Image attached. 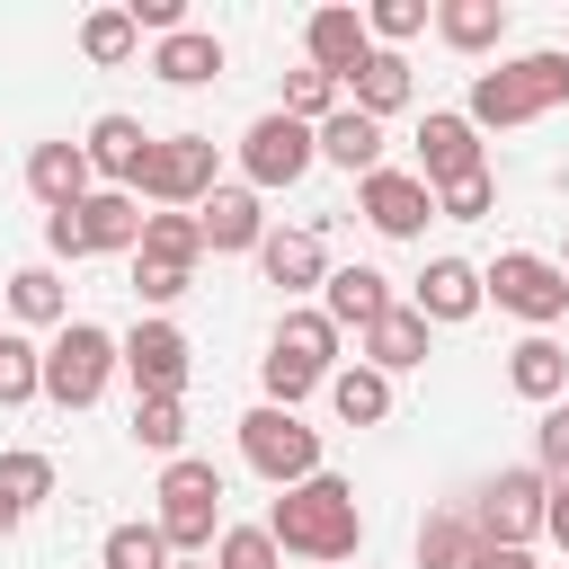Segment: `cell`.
Returning <instances> with one entry per match:
<instances>
[{"label": "cell", "instance_id": "1", "mask_svg": "<svg viewBox=\"0 0 569 569\" xmlns=\"http://www.w3.org/2000/svg\"><path fill=\"white\" fill-rule=\"evenodd\" d=\"M267 533H276V551H293V560H311V569H338V560H356V542H365V507H356V489H347L338 471H311V480L276 489Z\"/></svg>", "mask_w": 569, "mask_h": 569}, {"label": "cell", "instance_id": "2", "mask_svg": "<svg viewBox=\"0 0 569 569\" xmlns=\"http://www.w3.org/2000/svg\"><path fill=\"white\" fill-rule=\"evenodd\" d=\"M551 107H569V53L560 44H542V53H516V62H498V71H471V133L480 124H533V116H551Z\"/></svg>", "mask_w": 569, "mask_h": 569}, {"label": "cell", "instance_id": "3", "mask_svg": "<svg viewBox=\"0 0 569 569\" xmlns=\"http://www.w3.org/2000/svg\"><path fill=\"white\" fill-rule=\"evenodd\" d=\"M151 525H160L169 551H213V533H222V471L204 453L160 462V516Z\"/></svg>", "mask_w": 569, "mask_h": 569}, {"label": "cell", "instance_id": "4", "mask_svg": "<svg viewBox=\"0 0 569 569\" xmlns=\"http://www.w3.org/2000/svg\"><path fill=\"white\" fill-rule=\"evenodd\" d=\"M213 187H222V178H213V133H151L142 178H133V204L151 196L160 213H196Z\"/></svg>", "mask_w": 569, "mask_h": 569}, {"label": "cell", "instance_id": "5", "mask_svg": "<svg viewBox=\"0 0 569 569\" xmlns=\"http://www.w3.org/2000/svg\"><path fill=\"white\" fill-rule=\"evenodd\" d=\"M116 382V338L98 320H62L53 347H44V400L53 409H98Z\"/></svg>", "mask_w": 569, "mask_h": 569}, {"label": "cell", "instance_id": "6", "mask_svg": "<svg viewBox=\"0 0 569 569\" xmlns=\"http://www.w3.org/2000/svg\"><path fill=\"white\" fill-rule=\"evenodd\" d=\"M133 240H142V204L124 187H98L71 213H44V249L53 258H107V249H133Z\"/></svg>", "mask_w": 569, "mask_h": 569}, {"label": "cell", "instance_id": "7", "mask_svg": "<svg viewBox=\"0 0 569 569\" xmlns=\"http://www.w3.org/2000/svg\"><path fill=\"white\" fill-rule=\"evenodd\" d=\"M116 373L133 382V400H187V373H196V347L178 320H133L116 338Z\"/></svg>", "mask_w": 569, "mask_h": 569}, {"label": "cell", "instance_id": "8", "mask_svg": "<svg viewBox=\"0 0 569 569\" xmlns=\"http://www.w3.org/2000/svg\"><path fill=\"white\" fill-rule=\"evenodd\" d=\"M480 302L516 311L525 329H551V320L569 311V276H560L551 258H533V249H498V258L480 267Z\"/></svg>", "mask_w": 569, "mask_h": 569}, {"label": "cell", "instance_id": "9", "mask_svg": "<svg viewBox=\"0 0 569 569\" xmlns=\"http://www.w3.org/2000/svg\"><path fill=\"white\" fill-rule=\"evenodd\" d=\"M240 453H249L258 480L293 489V480L320 471V427H302L293 409H249V418H240Z\"/></svg>", "mask_w": 569, "mask_h": 569}, {"label": "cell", "instance_id": "10", "mask_svg": "<svg viewBox=\"0 0 569 569\" xmlns=\"http://www.w3.org/2000/svg\"><path fill=\"white\" fill-rule=\"evenodd\" d=\"M311 160H320V142H311V124H293L284 107H276V116H258V124L240 133V178H249V196H276V187H293Z\"/></svg>", "mask_w": 569, "mask_h": 569}, {"label": "cell", "instance_id": "11", "mask_svg": "<svg viewBox=\"0 0 569 569\" xmlns=\"http://www.w3.org/2000/svg\"><path fill=\"white\" fill-rule=\"evenodd\" d=\"M542 498H551V480L525 462V471H498L480 498H471V533L480 542H516V551H533V533H542Z\"/></svg>", "mask_w": 569, "mask_h": 569}, {"label": "cell", "instance_id": "12", "mask_svg": "<svg viewBox=\"0 0 569 569\" xmlns=\"http://www.w3.org/2000/svg\"><path fill=\"white\" fill-rule=\"evenodd\" d=\"M356 213H365L382 240H418V231L436 222V187H427L418 169H373V178H356Z\"/></svg>", "mask_w": 569, "mask_h": 569}, {"label": "cell", "instance_id": "13", "mask_svg": "<svg viewBox=\"0 0 569 569\" xmlns=\"http://www.w3.org/2000/svg\"><path fill=\"white\" fill-rule=\"evenodd\" d=\"M489 160H480V133H471V116L462 107H427V124H418V178L445 196V187H462V178H480Z\"/></svg>", "mask_w": 569, "mask_h": 569}, {"label": "cell", "instance_id": "14", "mask_svg": "<svg viewBox=\"0 0 569 569\" xmlns=\"http://www.w3.org/2000/svg\"><path fill=\"white\" fill-rule=\"evenodd\" d=\"M382 311H391V276H382V267H329V276H320V320H329L338 338H347V329L365 338Z\"/></svg>", "mask_w": 569, "mask_h": 569}, {"label": "cell", "instance_id": "15", "mask_svg": "<svg viewBox=\"0 0 569 569\" xmlns=\"http://www.w3.org/2000/svg\"><path fill=\"white\" fill-rule=\"evenodd\" d=\"M409 311H418L427 329L471 320V311H480V267H471V258H427L418 284H409Z\"/></svg>", "mask_w": 569, "mask_h": 569}, {"label": "cell", "instance_id": "16", "mask_svg": "<svg viewBox=\"0 0 569 569\" xmlns=\"http://www.w3.org/2000/svg\"><path fill=\"white\" fill-rule=\"evenodd\" d=\"M196 231H204V249H213V258H258L267 213H258V196H249V187H213V196L196 204Z\"/></svg>", "mask_w": 569, "mask_h": 569}, {"label": "cell", "instance_id": "17", "mask_svg": "<svg viewBox=\"0 0 569 569\" xmlns=\"http://www.w3.org/2000/svg\"><path fill=\"white\" fill-rule=\"evenodd\" d=\"M27 196H36L44 213H71L80 196H98L89 151H80V142H36V151H27Z\"/></svg>", "mask_w": 569, "mask_h": 569}, {"label": "cell", "instance_id": "18", "mask_svg": "<svg viewBox=\"0 0 569 569\" xmlns=\"http://www.w3.org/2000/svg\"><path fill=\"white\" fill-rule=\"evenodd\" d=\"M507 391H516V400H533V409L569 400V347H560L551 329L516 338V347H507Z\"/></svg>", "mask_w": 569, "mask_h": 569}, {"label": "cell", "instance_id": "19", "mask_svg": "<svg viewBox=\"0 0 569 569\" xmlns=\"http://www.w3.org/2000/svg\"><path fill=\"white\" fill-rule=\"evenodd\" d=\"M302 53H311V71L347 80V71L373 53V36H365V9H311V27H302Z\"/></svg>", "mask_w": 569, "mask_h": 569}, {"label": "cell", "instance_id": "20", "mask_svg": "<svg viewBox=\"0 0 569 569\" xmlns=\"http://www.w3.org/2000/svg\"><path fill=\"white\" fill-rule=\"evenodd\" d=\"M409 89H418V80H409V62H400V53H382V44L338 80V98H347L356 116H373V124H382V116H400V107H409Z\"/></svg>", "mask_w": 569, "mask_h": 569}, {"label": "cell", "instance_id": "21", "mask_svg": "<svg viewBox=\"0 0 569 569\" xmlns=\"http://www.w3.org/2000/svg\"><path fill=\"white\" fill-rule=\"evenodd\" d=\"M80 151H89V178H107V187H124V196H133V178H142V151H151V133H142L133 116H98Z\"/></svg>", "mask_w": 569, "mask_h": 569}, {"label": "cell", "instance_id": "22", "mask_svg": "<svg viewBox=\"0 0 569 569\" xmlns=\"http://www.w3.org/2000/svg\"><path fill=\"white\" fill-rule=\"evenodd\" d=\"M356 365H373L382 382H391V373H418V365H427V320H418L409 302H391V311L365 329V356H356Z\"/></svg>", "mask_w": 569, "mask_h": 569}, {"label": "cell", "instance_id": "23", "mask_svg": "<svg viewBox=\"0 0 569 569\" xmlns=\"http://www.w3.org/2000/svg\"><path fill=\"white\" fill-rule=\"evenodd\" d=\"M222 36H204V27H178V36H160L151 44V71L169 80V89H204V80H222Z\"/></svg>", "mask_w": 569, "mask_h": 569}, {"label": "cell", "instance_id": "24", "mask_svg": "<svg viewBox=\"0 0 569 569\" xmlns=\"http://www.w3.org/2000/svg\"><path fill=\"white\" fill-rule=\"evenodd\" d=\"M311 142H320V160L347 169V178H373V169H382V124L356 116V107H338L329 124H311Z\"/></svg>", "mask_w": 569, "mask_h": 569}, {"label": "cell", "instance_id": "25", "mask_svg": "<svg viewBox=\"0 0 569 569\" xmlns=\"http://www.w3.org/2000/svg\"><path fill=\"white\" fill-rule=\"evenodd\" d=\"M258 276H267L276 293H311V284L329 276L320 231H267V240H258Z\"/></svg>", "mask_w": 569, "mask_h": 569}, {"label": "cell", "instance_id": "26", "mask_svg": "<svg viewBox=\"0 0 569 569\" xmlns=\"http://www.w3.org/2000/svg\"><path fill=\"white\" fill-rule=\"evenodd\" d=\"M267 356H284V365H302V373H338V329L320 320V311H284L276 320V338H267Z\"/></svg>", "mask_w": 569, "mask_h": 569}, {"label": "cell", "instance_id": "27", "mask_svg": "<svg viewBox=\"0 0 569 569\" xmlns=\"http://www.w3.org/2000/svg\"><path fill=\"white\" fill-rule=\"evenodd\" d=\"M133 258H142V267H178V276H196V258H204V231H196V213H142V240H133Z\"/></svg>", "mask_w": 569, "mask_h": 569}, {"label": "cell", "instance_id": "28", "mask_svg": "<svg viewBox=\"0 0 569 569\" xmlns=\"http://www.w3.org/2000/svg\"><path fill=\"white\" fill-rule=\"evenodd\" d=\"M436 36H445L453 53H489V44L507 36V0H445V9H436Z\"/></svg>", "mask_w": 569, "mask_h": 569}, {"label": "cell", "instance_id": "29", "mask_svg": "<svg viewBox=\"0 0 569 569\" xmlns=\"http://www.w3.org/2000/svg\"><path fill=\"white\" fill-rule=\"evenodd\" d=\"M329 409H338L347 427H382V418H391V382H382L373 365H338V373H329Z\"/></svg>", "mask_w": 569, "mask_h": 569}, {"label": "cell", "instance_id": "30", "mask_svg": "<svg viewBox=\"0 0 569 569\" xmlns=\"http://www.w3.org/2000/svg\"><path fill=\"white\" fill-rule=\"evenodd\" d=\"M9 311H18L27 329H62V320H71V293H62L53 267H18V276H9Z\"/></svg>", "mask_w": 569, "mask_h": 569}, {"label": "cell", "instance_id": "31", "mask_svg": "<svg viewBox=\"0 0 569 569\" xmlns=\"http://www.w3.org/2000/svg\"><path fill=\"white\" fill-rule=\"evenodd\" d=\"M44 400V347L27 329H0V409H27Z\"/></svg>", "mask_w": 569, "mask_h": 569}, {"label": "cell", "instance_id": "32", "mask_svg": "<svg viewBox=\"0 0 569 569\" xmlns=\"http://www.w3.org/2000/svg\"><path fill=\"white\" fill-rule=\"evenodd\" d=\"M471 507H436L427 525H418V569H462L471 560Z\"/></svg>", "mask_w": 569, "mask_h": 569}, {"label": "cell", "instance_id": "33", "mask_svg": "<svg viewBox=\"0 0 569 569\" xmlns=\"http://www.w3.org/2000/svg\"><path fill=\"white\" fill-rule=\"evenodd\" d=\"M133 445L160 453V462H178L187 453V400H133Z\"/></svg>", "mask_w": 569, "mask_h": 569}, {"label": "cell", "instance_id": "34", "mask_svg": "<svg viewBox=\"0 0 569 569\" xmlns=\"http://www.w3.org/2000/svg\"><path fill=\"white\" fill-rule=\"evenodd\" d=\"M0 498L27 516V507H44L53 498V453H27V445H9L0 453Z\"/></svg>", "mask_w": 569, "mask_h": 569}, {"label": "cell", "instance_id": "35", "mask_svg": "<svg viewBox=\"0 0 569 569\" xmlns=\"http://www.w3.org/2000/svg\"><path fill=\"white\" fill-rule=\"evenodd\" d=\"M98 560H107V569H169L178 551L160 542V525H116V533L98 542Z\"/></svg>", "mask_w": 569, "mask_h": 569}, {"label": "cell", "instance_id": "36", "mask_svg": "<svg viewBox=\"0 0 569 569\" xmlns=\"http://www.w3.org/2000/svg\"><path fill=\"white\" fill-rule=\"evenodd\" d=\"M213 569H284V551H276L267 525H222L213 533Z\"/></svg>", "mask_w": 569, "mask_h": 569}, {"label": "cell", "instance_id": "37", "mask_svg": "<svg viewBox=\"0 0 569 569\" xmlns=\"http://www.w3.org/2000/svg\"><path fill=\"white\" fill-rule=\"evenodd\" d=\"M133 44H142V36H133L124 9H89V18H80V53H89V62H124Z\"/></svg>", "mask_w": 569, "mask_h": 569}, {"label": "cell", "instance_id": "38", "mask_svg": "<svg viewBox=\"0 0 569 569\" xmlns=\"http://www.w3.org/2000/svg\"><path fill=\"white\" fill-rule=\"evenodd\" d=\"M284 116H293V124H329V116H338V80L302 62V71L284 80Z\"/></svg>", "mask_w": 569, "mask_h": 569}, {"label": "cell", "instance_id": "39", "mask_svg": "<svg viewBox=\"0 0 569 569\" xmlns=\"http://www.w3.org/2000/svg\"><path fill=\"white\" fill-rule=\"evenodd\" d=\"M418 27H427V0H373V9H365V36H373L382 53H400Z\"/></svg>", "mask_w": 569, "mask_h": 569}, {"label": "cell", "instance_id": "40", "mask_svg": "<svg viewBox=\"0 0 569 569\" xmlns=\"http://www.w3.org/2000/svg\"><path fill=\"white\" fill-rule=\"evenodd\" d=\"M533 471H542V480H569V400L542 409V427H533Z\"/></svg>", "mask_w": 569, "mask_h": 569}, {"label": "cell", "instance_id": "41", "mask_svg": "<svg viewBox=\"0 0 569 569\" xmlns=\"http://www.w3.org/2000/svg\"><path fill=\"white\" fill-rule=\"evenodd\" d=\"M489 204H498V178H489V169H480V178H462V187H445V196H436V213H445V222H480V213H489Z\"/></svg>", "mask_w": 569, "mask_h": 569}, {"label": "cell", "instance_id": "42", "mask_svg": "<svg viewBox=\"0 0 569 569\" xmlns=\"http://www.w3.org/2000/svg\"><path fill=\"white\" fill-rule=\"evenodd\" d=\"M187 284H196V276H178V267H142V258H133V293H142L151 311H160V302H178Z\"/></svg>", "mask_w": 569, "mask_h": 569}, {"label": "cell", "instance_id": "43", "mask_svg": "<svg viewBox=\"0 0 569 569\" xmlns=\"http://www.w3.org/2000/svg\"><path fill=\"white\" fill-rule=\"evenodd\" d=\"M124 18H133V36H142V27H151V36H178V27H187L178 0H124Z\"/></svg>", "mask_w": 569, "mask_h": 569}, {"label": "cell", "instance_id": "44", "mask_svg": "<svg viewBox=\"0 0 569 569\" xmlns=\"http://www.w3.org/2000/svg\"><path fill=\"white\" fill-rule=\"evenodd\" d=\"M462 569H533V551H516V542H471Z\"/></svg>", "mask_w": 569, "mask_h": 569}, {"label": "cell", "instance_id": "45", "mask_svg": "<svg viewBox=\"0 0 569 569\" xmlns=\"http://www.w3.org/2000/svg\"><path fill=\"white\" fill-rule=\"evenodd\" d=\"M542 533L569 551V480H551V498H542Z\"/></svg>", "mask_w": 569, "mask_h": 569}, {"label": "cell", "instance_id": "46", "mask_svg": "<svg viewBox=\"0 0 569 569\" xmlns=\"http://www.w3.org/2000/svg\"><path fill=\"white\" fill-rule=\"evenodd\" d=\"M18 525H27V516H18V507H9V498H0V542H9V533H18Z\"/></svg>", "mask_w": 569, "mask_h": 569}, {"label": "cell", "instance_id": "47", "mask_svg": "<svg viewBox=\"0 0 569 569\" xmlns=\"http://www.w3.org/2000/svg\"><path fill=\"white\" fill-rule=\"evenodd\" d=\"M169 569H213V560H169Z\"/></svg>", "mask_w": 569, "mask_h": 569}, {"label": "cell", "instance_id": "48", "mask_svg": "<svg viewBox=\"0 0 569 569\" xmlns=\"http://www.w3.org/2000/svg\"><path fill=\"white\" fill-rule=\"evenodd\" d=\"M551 267H560V276H569V249H560V258H551Z\"/></svg>", "mask_w": 569, "mask_h": 569}]
</instances>
